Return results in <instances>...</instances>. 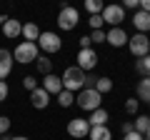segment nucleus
Segmentation results:
<instances>
[{"label":"nucleus","instance_id":"nucleus-1","mask_svg":"<svg viewBox=\"0 0 150 140\" xmlns=\"http://www.w3.org/2000/svg\"><path fill=\"white\" fill-rule=\"evenodd\" d=\"M85 75H88V73H83L78 65H73V68H65V73L60 75L63 90H70V93L83 90V88H85Z\"/></svg>","mask_w":150,"mask_h":140},{"label":"nucleus","instance_id":"nucleus-2","mask_svg":"<svg viewBox=\"0 0 150 140\" xmlns=\"http://www.w3.org/2000/svg\"><path fill=\"white\" fill-rule=\"evenodd\" d=\"M100 100H103V95L95 90V88H83L80 95L75 98V105L83 108V110H88V113H93V110L100 108Z\"/></svg>","mask_w":150,"mask_h":140},{"label":"nucleus","instance_id":"nucleus-3","mask_svg":"<svg viewBox=\"0 0 150 140\" xmlns=\"http://www.w3.org/2000/svg\"><path fill=\"white\" fill-rule=\"evenodd\" d=\"M38 53H40V50H38V43H20L15 50H13V60H15V63H23V65L25 63H35Z\"/></svg>","mask_w":150,"mask_h":140},{"label":"nucleus","instance_id":"nucleus-4","mask_svg":"<svg viewBox=\"0 0 150 140\" xmlns=\"http://www.w3.org/2000/svg\"><path fill=\"white\" fill-rule=\"evenodd\" d=\"M103 23H108L110 28H120V23L125 20V8L123 5H105L100 13Z\"/></svg>","mask_w":150,"mask_h":140},{"label":"nucleus","instance_id":"nucleus-5","mask_svg":"<svg viewBox=\"0 0 150 140\" xmlns=\"http://www.w3.org/2000/svg\"><path fill=\"white\" fill-rule=\"evenodd\" d=\"M63 48V40L55 35V33H40V38H38V50H43L45 55H53Z\"/></svg>","mask_w":150,"mask_h":140},{"label":"nucleus","instance_id":"nucleus-6","mask_svg":"<svg viewBox=\"0 0 150 140\" xmlns=\"http://www.w3.org/2000/svg\"><path fill=\"white\" fill-rule=\"evenodd\" d=\"M128 48L135 58H145V55H150V38L143 35V33H138V35H133L128 40Z\"/></svg>","mask_w":150,"mask_h":140},{"label":"nucleus","instance_id":"nucleus-7","mask_svg":"<svg viewBox=\"0 0 150 140\" xmlns=\"http://www.w3.org/2000/svg\"><path fill=\"white\" fill-rule=\"evenodd\" d=\"M78 23H80V13L75 10V8L68 5V8L60 10V15H58V28H60V30H73Z\"/></svg>","mask_w":150,"mask_h":140},{"label":"nucleus","instance_id":"nucleus-8","mask_svg":"<svg viewBox=\"0 0 150 140\" xmlns=\"http://www.w3.org/2000/svg\"><path fill=\"white\" fill-rule=\"evenodd\" d=\"M78 68L83 70V73H90L93 68H95L98 65V53L93 48H85V50H80V53H78Z\"/></svg>","mask_w":150,"mask_h":140},{"label":"nucleus","instance_id":"nucleus-9","mask_svg":"<svg viewBox=\"0 0 150 140\" xmlns=\"http://www.w3.org/2000/svg\"><path fill=\"white\" fill-rule=\"evenodd\" d=\"M88 133H90V123L85 118H73L68 123V135L70 138H85Z\"/></svg>","mask_w":150,"mask_h":140},{"label":"nucleus","instance_id":"nucleus-10","mask_svg":"<svg viewBox=\"0 0 150 140\" xmlns=\"http://www.w3.org/2000/svg\"><path fill=\"white\" fill-rule=\"evenodd\" d=\"M128 40H130V35L123 28H110L105 33V43H110L112 48H123V45H128Z\"/></svg>","mask_w":150,"mask_h":140},{"label":"nucleus","instance_id":"nucleus-11","mask_svg":"<svg viewBox=\"0 0 150 140\" xmlns=\"http://www.w3.org/2000/svg\"><path fill=\"white\" fill-rule=\"evenodd\" d=\"M30 103H33V108H35V110H45V108L50 105V95H48L40 85H38L35 90L30 93Z\"/></svg>","mask_w":150,"mask_h":140},{"label":"nucleus","instance_id":"nucleus-12","mask_svg":"<svg viewBox=\"0 0 150 140\" xmlns=\"http://www.w3.org/2000/svg\"><path fill=\"white\" fill-rule=\"evenodd\" d=\"M13 53L5 48H0V80H5L8 75H10V70H13Z\"/></svg>","mask_w":150,"mask_h":140},{"label":"nucleus","instance_id":"nucleus-13","mask_svg":"<svg viewBox=\"0 0 150 140\" xmlns=\"http://www.w3.org/2000/svg\"><path fill=\"white\" fill-rule=\"evenodd\" d=\"M43 88L45 93H48V95H58L60 90H63V83H60V75H53V73H50V75H45V80H43Z\"/></svg>","mask_w":150,"mask_h":140},{"label":"nucleus","instance_id":"nucleus-14","mask_svg":"<svg viewBox=\"0 0 150 140\" xmlns=\"http://www.w3.org/2000/svg\"><path fill=\"white\" fill-rule=\"evenodd\" d=\"M133 25L138 28V33L148 35V33H150V15H148V13H143V10H138L133 15Z\"/></svg>","mask_w":150,"mask_h":140},{"label":"nucleus","instance_id":"nucleus-15","mask_svg":"<svg viewBox=\"0 0 150 140\" xmlns=\"http://www.w3.org/2000/svg\"><path fill=\"white\" fill-rule=\"evenodd\" d=\"M20 30H23V23L15 20V18H8L5 25H3V35H5V38H18Z\"/></svg>","mask_w":150,"mask_h":140},{"label":"nucleus","instance_id":"nucleus-16","mask_svg":"<svg viewBox=\"0 0 150 140\" xmlns=\"http://www.w3.org/2000/svg\"><path fill=\"white\" fill-rule=\"evenodd\" d=\"M20 35L25 38V43H38V38H40V28L35 25V23H25L20 30Z\"/></svg>","mask_w":150,"mask_h":140},{"label":"nucleus","instance_id":"nucleus-17","mask_svg":"<svg viewBox=\"0 0 150 140\" xmlns=\"http://www.w3.org/2000/svg\"><path fill=\"white\" fill-rule=\"evenodd\" d=\"M88 138L90 140H112V133L108 130V125H98V128H90Z\"/></svg>","mask_w":150,"mask_h":140},{"label":"nucleus","instance_id":"nucleus-18","mask_svg":"<svg viewBox=\"0 0 150 140\" xmlns=\"http://www.w3.org/2000/svg\"><path fill=\"white\" fill-rule=\"evenodd\" d=\"M88 123H90V128H98V125H108V110H103V108L93 110Z\"/></svg>","mask_w":150,"mask_h":140},{"label":"nucleus","instance_id":"nucleus-19","mask_svg":"<svg viewBox=\"0 0 150 140\" xmlns=\"http://www.w3.org/2000/svg\"><path fill=\"white\" fill-rule=\"evenodd\" d=\"M138 100H148L150 103V78H143L138 83Z\"/></svg>","mask_w":150,"mask_h":140},{"label":"nucleus","instance_id":"nucleus-20","mask_svg":"<svg viewBox=\"0 0 150 140\" xmlns=\"http://www.w3.org/2000/svg\"><path fill=\"white\" fill-rule=\"evenodd\" d=\"M150 128V118L148 115H138L135 118V123H133V130L135 133H140V135H145V130Z\"/></svg>","mask_w":150,"mask_h":140},{"label":"nucleus","instance_id":"nucleus-21","mask_svg":"<svg viewBox=\"0 0 150 140\" xmlns=\"http://www.w3.org/2000/svg\"><path fill=\"white\" fill-rule=\"evenodd\" d=\"M135 70H138L143 78H150V55H145V58H138V63H135Z\"/></svg>","mask_w":150,"mask_h":140},{"label":"nucleus","instance_id":"nucleus-22","mask_svg":"<svg viewBox=\"0 0 150 140\" xmlns=\"http://www.w3.org/2000/svg\"><path fill=\"white\" fill-rule=\"evenodd\" d=\"M93 88H95L100 95H105V93H110V90H112V80H110V78H98Z\"/></svg>","mask_w":150,"mask_h":140},{"label":"nucleus","instance_id":"nucleus-23","mask_svg":"<svg viewBox=\"0 0 150 140\" xmlns=\"http://www.w3.org/2000/svg\"><path fill=\"white\" fill-rule=\"evenodd\" d=\"M35 65H38V70H40L43 75H50V73H53V60H48V58H45V55H43V58L38 55Z\"/></svg>","mask_w":150,"mask_h":140},{"label":"nucleus","instance_id":"nucleus-24","mask_svg":"<svg viewBox=\"0 0 150 140\" xmlns=\"http://www.w3.org/2000/svg\"><path fill=\"white\" fill-rule=\"evenodd\" d=\"M58 103H60V108H70V105L75 103V95L70 90H60L58 93Z\"/></svg>","mask_w":150,"mask_h":140},{"label":"nucleus","instance_id":"nucleus-25","mask_svg":"<svg viewBox=\"0 0 150 140\" xmlns=\"http://www.w3.org/2000/svg\"><path fill=\"white\" fill-rule=\"evenodd\" d=\"M103 8H105V5H103L100 0H88V3H85V10L90 13V15H100Z\"/></svg>","mask_w":150,"mask_h":140},{"label":"nucleus","instance_id":"nucleus-26","mask_svg":"<svg viewBox=\"0 0 150 140\" xmlns=\"http://www.w3.org/2000/svg\"><path fill=\"white\" fill-rule=\"evenodd\" d=\"M138 110H140V100L138 98H128V100H125V113L128 115H138Z\"/></svg>","mask_w":150,"mask_h":140},{"label":"nucleus","instance_id":"nucleus-27","mask_svg":"<svg viewBox=\"0 0 150 140\" xmlns=\"http://www.w3.org/2000/svg\"><path fill=\"white\" fill-rule=\"evenodd\" d=\"M23 88H25V90H35V88H38V80H35V78H33V75H25V78H23Z\"/></svg>","mask_w":150,"mask_h":140},{"label":"nucleus","instance_id":"nucleus-28","mask_svg":"<svg viewBox=\"0 0 150 140\" xmlns=\"http://www.w3.org/2000/svg\"><path fill=\"white\" fill-rule=\"evenodd\" d=\"M88 38H90V43H105V30H93Z\"/></svg>","mask_w":150,"mask_h":140},{"label":"nucleus","instance_id":"nucleus-29","mask_svg":"<svg viewBox=\"0 0 150 140\" xmlns=\"http://www.w3.org/2000/svg\"><path fill=\"white\" fill-rule=\"evenodd\" d=\"M88 23H90V28H93V30H103V25H105L100 15H90V20H88Z\"/></svg>","mask_w":150,"mask_h":140},{"label":"nucleus","instance_id":"nucleus-30","mask_svg":"<svg viewBox=\"0 0 150 140\" xmlns=\"http://www.w3.org/2000/svg\"><path fill=\"white\" fill-rule=\"evenodd\" d=\"M8 130H10V118H5V115H0V135H5Z\"/></svg>","mask_w":150,"mask_h":140},{"label":"nucleus","instance_id":"nucleus-31","mask_svg":"<svg viewBox=\"0 0 150 140\" xmlns=\"http://www.w3.org/2000/svg\"><path fill=\"white\" fill-rule=\"evenodd\" d=\"M10 95V88H8L5 80H0V103H5V98Z\"/></svg>","mask_w":150,"mask_h":140},{"label":"nucleus","instance_id":"nucleus-32","mask_svg":"<svg viewBox=\"0 0 150 140\" xmlns=\"http://www.w3.org/2000/svg\"><path fill=\"white\" fill-rule=\"evenodd\" d=\"M123 140H145V135H140V133H135V130H133V133H125Z\"/></svg>","mask_w":150,"mask_h":140},{"label":"nucleus","instance_id":"nucleus-33","mask_svg":"<svg viewBox=\"0 0 150 140\" xmlns=\"http://www.w3.org/2000/svg\"><path fill=\"white\" fill-rule=\"evenodd\" d=\"M78 43H80V50H85V48H90V45H93V43H90V38H88V35H83V38L78 40Z\"/></svg>","mask_w":150,"mask_h":140},{"label":"nucleus","instance_id":"nucleus-34","mask_svg":"<svg viewBox=\"0 0 150 140\" xmlns=\"http://www.w3.org/2000/svg\"><path fill=\"white\" fill-rule=\"evenodd\" d=\"M125 8H130V10H138V8H140V0H125Z\"/></svg>","mask_w":150,"mask_h":140},{"label":"nucleus","instance_id":"nucleus-35","mask_svg":"<svg viewBox=\"0 0 150 140\" xmlns=\"http://www.w3.org/2000/svg\"><path fill=\"white\" fill-rule=\"evenodd\" d=\"M138 10H143V13H148L150 15V0H140V8Z\"/></svg>","mask_w":150,"mask_h":140},{"label":"nucleus","instance_id":"nucleus-36","mask_svg":"<svg viewBox=\"0 0 150 140\" xmlns=\"http://www.w3.org/2000/svg\"><path fill=\"white\" fill-rule=\"evenodd\" d=\"M125 133H133V123H125V125H123V135H125Z\"/></svg>","mask_w":150,"mask_h":140},{"label":"nucleus","instance_id":"nucleus-37","mask_svg":"<svg viewBox=\"0 0 150 140\" xmlns=\"http://www.w3.org/2000/svg\"><path fill=\"white\" fill-rule=\"evenodd\" d=\"M8 140H30V138H25V135H15V138H8Z\"/></svg>","mask_w":150,"mask_h":140},{"label":"nucleus","instance_id":"nucleus-38","mask_svg":"<svg viewBox=\"0 0 150 140\" xmlns=\"http://www.w3.org/2000/svg\"><path fill=\"white\" fill-rule=\"evenodd\" d=\"M145 140H150V128H148V130H145Z\"/></svg>","mask_w":150,"mask_h":140},{"label":"nucleus","instance_id":"nucleus-39","mask_svg":"<svg viewBox=\"0 0 150 140\" xmlns=\"http://www.w3.org/2000/svg\"><path fill=\"white\" fill-rule=\"evenodd\" d=\"M148 105H150V103H148Z\"/></svg>","mask_w":150,"mask_h":140}]
</instances>
